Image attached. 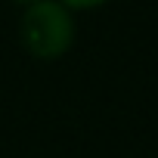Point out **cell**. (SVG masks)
Listing matches in <instances>:
<instances>
[{
  "mask_svg": "<svg viewBox=\"0 0 158 158\" xmlns=\"http://www.w3.org/2000/svg\"><path fill=\"white\" fill-rule=\"evenodd\" d=\"M77 37V13H71L59 0H40L34 6L22 10L19 19V40L25 53L40 62L62 59Z\"/></svg>",
  "mask_w": 158,
  "mask_h": 158,
  "instance_id": "obj_1",
  "label": "cell"
},
{
  "mask_svg": "<svg viewBox=\"0 0 158 158\" xmlns=\"http://www.w3.org/2000/svg\"><path fill=\"white\" fill-rule=\"evenodd\" d=\"M59 3H65L71 13H87V10H96V6H106L109 0H59Z\"/></svg>",
  "mask_w": 158,
  "mask_h": 158,
  "instance_id": "obj_2",
  "label": "cell"
},
{
  "mask_svg": "<svg viewBox=\"0 0 158 158\" xmlns=\"http://www.w3.org/2000/svg\"><path fill=\"white\" fill-rule=\"evenodd\" d=\"M13 3H19V6L25 10V6H34V3H40V0H13Z\"/></svg>",
  "mask_w": 158,
  "mask_h": 158,
  "instance_id": "obj_3",
  "label": "cell"
}]
</instances>
